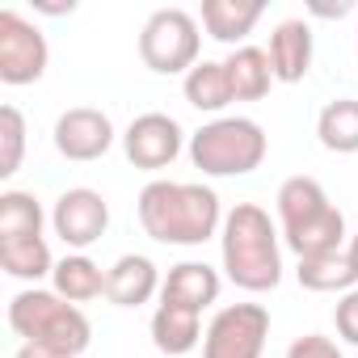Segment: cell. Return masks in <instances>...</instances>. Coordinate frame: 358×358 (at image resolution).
I'll return each mask as SVG.
<instances>
[{
  "label": "cell",
  "instance_id": "7",
  "mask_svg": "<svg viewBox=\"0 0 358 358\" xmlns=\"http://www.w3.org/2000/svg\"><path fill=\"white\" fill-rule=\"evenodd\" d=\"M47 38L34 22H26L17 9L0 13V80L5 85H34L47 72Z\"/></svg>",
  "mask_w": 358,
  "mask_h": 358
},
{
  "label": "cell",
  "instance_id": "11",
  "mask_svg": "<svg viewBox=\"0 0 358 358\" xmlns=\"http://www.w3.org/2000/svg\"><path fill=\"white\" fill-rule=\"evenodd\" d=\"M160 287H164V282H160V270H156V262L143 257V253H122V257L106 270V299H110L114 308H139V303H148Z\"/></svg>",
  "mask_w": 358,
  "mask_h": 358
},
{
  "label": "cell",
  "instance_id": "16",
  "mask_svg": "<svg viewBox=\"0 0 358 358\" xmlns=\"http://www.w3.org/2000/svg\"><path fill=\"white\" fill-rule=\"evenodd\" d=\"M152 341L160 354L182 358L203 341V312H190L182 303H160L152 312Z\"/></svg>",
  "mask_w": 358,
  "mask_h": 358
},
{
  "label": "cell",
  "instance_id": "21",
  "mask_svg": "<svg viewBox=\"0 0 358 358\" xmlns=\"http://www.w3.org/2000/svg\"><path fill=\"white\" fill-rule=\"evenodd\" d=\"M316 135L329 152L337 156H354L358 152V97H337L320 110L316 118Z\"/></svg>",
  "mask_w": 358,
  "mask_h": 358
},
{
  "label": "cell",
  "instance_id": "29",
  "mask_svg": "<svg viewBox=\"0 0 358 358\" xmlns=\"http://www.w3.org/2000/svg\"><path fill=\"white\" fill-rule=\"evenodd\" d=\"M312 13L316 17H341V13H350V5L345 0H337V5H312Z\"/></svg>",
  "mask_w": 358,
  "mask_h": 358
},
{
  "label": "cell",
  "instance_id": "14",
  "mask_svg": "<svg viewBox=\"0 0 358 358\" xmlns=\"http://www.w3.org/2000/svg\"><path fill=\"white\" fill-rule=\"evenodd\" d=\"M282 241L287 249L303 262V257H324V253H341L345 245V215L337 207H324L320 215L295 224V228H282Z\"/></svg>",
  "mask_w": 358,
  "mask_h": 358
},
{
  "label": "cell",
  "instance_id": "23",
  "mask_svg": "<svg viewBox=\"0 0 358 358\" xmlns=\"http://www.w3.org/2000/svg\"><path fill=\"white\" fill-rule=\"evenodd\" d=\"M0 270L9 278H22V282H38L47 274H55V262H51V249L43 236L34 241H0Z\"/></svg>",
  "mask_w": 358,
  "mask_h": 358
},
{
  "label": "cell",
  "instance_id": "27",
  "mask_svg": "<svg viewBox=\"0 0 358 358\" xmlns=\"http://www.w3.org/2000/svg\"><path fill=\"white\" fill-rule=\"evenodd\" d=\"M287 358H345V354L337 350L333 337H324V333H303V337L291 341Z\"/></svg>",
  "mask_w": 358,
  "mask_h": 358
},
{
  "label": "cell",
  "instance_id": "2",
  "mask_svg": "<svg viewBox=\"0 0 358 358\" xmlns=\"http://www.w3.org/2000/svg\"><path fill=\"white\" fill-rule=\"evenodd\" d=\"M220 253H224V270L228 278L249 291V295H266L282 282V249H278V228L270 224V215L257 203H236L224 215L220 228Z\"/></svg>",
  "mask_w": 358,
  "mask_h": 358
},
{
  "label": "cell",
  "instance_id": "1",
  "mask_svg": "<svg viewBox=\"0 0 358 358\" xmlns=\"http://www.w3.org/2000/svg\"><path fill=\"white\" fill-rule=\"evenodd\" d=\"M135 215L160 245H203L224 228L220 194L199 182H148L139 190Z\"/></svg>",
  "mask_w": 358,
  "mask_h": 358
},
{
  "label": "cell",
  "instance_id": "17",
  "mask_svg": "<svg viewBox=\"0 0 358 358\" xmlns=\"http://www.w3.org/2000/svg\"><path fill=\"white\" fill-rule=\"evenodd\" d=\"M228 80H232V97L236 101H262L274 85V68H270V55L262 47H236L228 59Z\"/></svg>",
  "mask_w": 358,
  "mask_h": 358
},
{
  "label": "cell",
  "instance_id": "3",
  "mask_svg": "<svg viewBox=\"0 0 358 358\" xmlns=\"http://www.w3.org/2000/svg\"><path fill=\"white\" fill-rule=\"evenodd\" d=\"M9 329H13L17 337L34 341V345H51V350L72 354V358L85 354L89 341H93L89 316H85L76 303H68L64 295L38 291V287L17 291V295L9 299Z\"/></svg>",
  "mask_w": 358,
  "mask_h": 358
},
{
  "label": "cell",
  "instance_id": "22",
  "mask_svg": "<svg viewBox=\"0 0 358 358\" xmlns=\"http://www.w3.org/2000/svg\"><path fill=\"white\" fill-rule=\"evenodd\" d=\"M324 207H333V203H329V194H324V186L316 177L299 173V177H287L278 186V220H282V228H295V224L320 215Z\"/></svg>",
  "mask_w": 358,
  "mask_h": 358
},
{
  "label": "cell",
  "instance_id": "12",
  "mask_svg": "<svg viewBox=\"0 0 358 358\" xmlns=\"http://www.w3.org/2000/svg\"><path fill=\"white\" fill-rule=\"evenodd\" d=\"M270 68H274V80L282 85H299L312 68V26L308 22H278L274 34H270Z\"/></svg>",
  "mask_w": 358,
  "mask_h": 358
},
{
  "label": "cell",
  "instance_id": "26",
  "mask_svg": "<svg viewBox=\"0 0 358 358\" xmlns=\"http://www.w3.org/2000/svg\"><path fill=\"white\" fill-rule=\"evenodd\" d=\"M333 324H337V337H341V341L358 345V287L345 291V295L337 299V308H333Z\"/></svg>",
  "mask_w": 358,
  "mask_h": 358
},
{
  "label": "cell",
  "instance_id": "10",
  "mask_svg": "<svg viewBox=\"0 0 358 358\" xmlns=\"http://www.w3.org/2000/svg\"><path fill=\"white\" fill-rule=\"evenodd\" d=\"M110 148H114L110 114H101L93 106H76V110L59 114V122H55V152L64 160L89 164V160H101Z\"/></svg>",
  "mask_w": 358,
  "mask_h": 358
},
{
  "label": "cell",
  "instance_id": "5",
  "mask_svg": "<svg viewBox=\"0 0 358 358\" xmlns=\"http://www.w3.org/2000/svg\"><path fill=\"white\" fill-rule=\"evenodd\" d=\"M199 51H203L199 17L186 9H156L139 30V59H143V68H152L160 76L190 72L199 64Z\"/></svg>",
  "mask_w": 358,
  "mask_h": 358
},
{
  "label": "cell",
  "instance_id": "18",
  "mask_svg": "<svg viewBox=\"0 0 358 358\" xmlns=\"http://www.w3.org/2000/svg\"><path fill=\"white\" fill-rule=\"evenodd\" d=\"M182 89H186V101H190L194 110H203V114H220V110H228V106L236 101V97H232L228 68L215 64V59H199V64L186 72Z\"/></svg>",
  "mask_w": 358,
  "mask_h": 358
},
{
  "label": "cell",
  "instance_id": "15",
  "mask_svg": "<svg viewBox=\"0 0 358 358\" xmlns=\"http://www.w3.org/2000/svg\"><path fill=\"white\" fill-rule=\"evenodd\" d=\"M262 13H266L262 0H207V5H203V30L215 43L236 51V43H245L253 34Z\"/></svg>",
  "mask_w": 358,
  "mask_h": 358
},
{
  "label": "cell",
  "instance_id": "13",
  "mask_svg": "<svg viewBox=\"0 0 358 358\" xmlns=\"http://www.w3.org/2000/svg\"><path fill=\"white\" fill-rule=\"evenodd\" d=\"M220 274L207 266V262H177L169 274H164V287H160V303H182L190 312H203L220 299Z\"/></svg>",
  "mask_w": 358,
  "mask_h": 358
},
{
  "label": "cell",
  "instance_id": "19",
  "mask_svg": "<svg viewBox=\"0 0 358 358\" xmlns=\"http://www.w3.org/2000/svg\"><path fill=\"white\" fill-rule=\"evenodd\" d=\"M51 282H55V295H64L68 303H89V299L106 295V274L85 253H68L64 262H55Z\"/></svg>",
  "mask_w": 358,
  "mask_h": 358
},
{
  "label": "cell",
  "instance_id": "20",
  "mask_svg": "<svg viewBox=\"0 0 358 358\" xmlns=\"http://www.w3.org/2000/svg\"><path fill=\"white\" fill-rule=\"evenodd\" d=\"M295 278H299V287H308L316 295H345V291L358 287V274H354L345 249L341 253H324V257H303Z\"/></svg>",
  "mask_w": 358,
  "mask_h": 358
},
{
  "label": "cell",
  "instance_id": "24",
  "mask_svg": "<svg viewBox=\"0 0 358 358\" xmlns=\"http://www.w3.org/2000/svg\"><path fill=\"white\" fill-rule=\"evenodd\" d=\"M43 236V203L26 190L0 194V241H34Z\"/></svg>",
  "mask_w": 358,
  "mask_h": 358
},
{
  "label": "cell",
  "instance_id": "25",
  "mask_svg": "<svg viewBox=\"0 0 358 358\" xmlns=\"http://www.w3.org/2000/svg\"><path fill=\"white\" fill-rule=\"evenodd\" d=\"M26 152V118L17 106H0V177H13Z\"/></svg>",
  "mask_w": 358,
  "mask_h": 358
},
{
  "label": "cell",
  "instance_id": "6",
  "mask_svg": "<svg viewBox=\"0 0 358 358\" xmlns=\"http://www.w3.org/2000/svg\"><path fill=\"white\" fill-rule=\"evenodd\" d=\"M270 312L262 303H228L203 333V358H262Z\"/></svg>",
  "mask_w": 358,
  "mask_h": 358
},
{
  "label": "cell",
  "instance_id": "8",
  "mask_svg": "<svg viewBox=\"0 0 358 358\" xmlns=\"http://www.w3.org/2000/svg\"><path fill=\"white\" fill-rule=\"evenodd\" d=\"M51 228H55V236H59L68 249L85 253L89 245H97V241L106 236V228H110V203H106L97 190H89V186L64 190V194L55 199Z\"/></svg>",
  "mask_w": 358,
  "mask_h": 358
},
{
  "label": "cell",
  "instance_id": "4",
  "mask_svg": "<svg viewBox=\"0 0 358 358\" xmlns=\"http://www.w3.org/2000/svg\"><path fill=\"white\" fill-rule=\"evenodd\" d=\"M270 139L253 118H215L190 135V160L207 177H245L262 169Z\"/></svg>",
  "mask_w": 358,
  "mask_h": 358
},
{
  "label": "cell",
  "instance_id": "9",
  "mask_svg": "<svg viewBox=\"0 0 358 358\" xmlns=\"http://www.w3.org/2000/svg\"><path fill=\"white\" fill-rule=\"evenodd\" d=\"M182 139H186V131L177 127V118L152 110V114H139L122 131V152H127V160L135 169L156 173V169H169L177 156H182Z\"/></svg>",
  "mask_w": 358,
  "mask_h": 358
},
{
  "label": "cell",
  "instance_id": "30",
  "mask_svg": "<svg viewBox=\"0 0 358 358\" xmlns=\"http://www.w3.org/2000/svg\"><path fill=\"white\" fill-rule=\"evenodd\" d=\"M345 257H350V266H354V274H358V232L350 236V245H345Z\"/></svg>",
  "mask_w": 358,
  "mask_h": 358
},
{
  "label": "cell",
  "instance_id": "28",
  "mask_svg": "<svg viewBox=\"0 0 358 358\" xmlns=\"http://www.w3.org/2000/svg\"><path fill=\"white\" fill-rule=\"evenodd\" d=\"M13 358H72V354H64V350H51V345H34V341H22V350H17Z\"/></svg>",
  "mask_w": 358,
  "mask_h": 358
}]
</instances>
